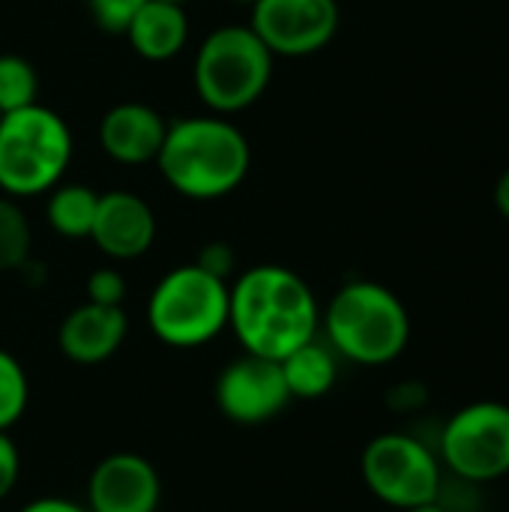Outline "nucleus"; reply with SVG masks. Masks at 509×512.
<instances>
[{
    "label": "nucleus",
    "mask_w": 509,
    "mask_h": 512,
    "mask_svg": "<svg viewBox=\"0 0 509 512\" xmlns=\"http://www.w3.org/2000/svg\"><path fill=\"white\" fill-rule=\"evenodd\" d=\"M339 21L336 0H255L249 27L273 57H309L336 39Z\"/></svg>",
    "instance_id": "9"
},
{
    "label": "nucleus",
    "mask_w": 509,
    "mask_h": 512,
    "mask_svg": "<svg viewBox=\"0 0 509 512\" xmlns=\"http://www.w3.org/2000/svg\"><path fill=\"white\" fill-rule=\"evenodd\" d=\"M429 402V390L420 381H399L387 390V405L396 414H414Z\"/></svg>",
    "instance_id": "24"
},
{
    "label": "nucleus",
    "mask_w": 509,
    "mask_h": 512,
    "mask_svg": "<svg viewBox=\"0 0 509 512\" xmlns=\"http://www.w3.org/2000/svg\"><path fill=\"white\" fill-rule=\"evenodd\" d=\"M438 459L465 486H489L509 474V405L480 399L441 429Z\"/></svg>",
    "instance_id": "8"
},
{
    "label": "nucleus",
    "mask_w": 509,
    "mask_h": 512,
    "mask_svg": "<svg viewBox=\"0 0 509 512\" xmlns=\"http://www.w3.org/2000/svg\"><path fill=\"white\" fill-rule=\"evenodd\" d=\"M126 333L129 318L123 306H99L84 300L60 321L57 348L69 363L99 366L123 348Z\"/></svg>",
    "instance_id": "13"
},
{
    "label": "nucleus",
    "mask_w": 509,
    "mask_h": 512,
    "mask_svg": "<svg viewBox=\"0 0 509 512\" xmlns=\"http://www.w3.org/2000/svg\"><path fill=\"white\" fill-rule=\"evenodd\" d=\"M87 240H93V246L111 261H135L156 240L153 207L135 192L111 189L99 195Z\"/></svg>",
    "instance_id": "12"
},
{
    "label": "nucleus",
    "mask_w": 509,
    "mask_h": 512,
    "mask_svg": "<svg viewBox=\"0 0 509 512\" xmlns=\"http://www.w3.org/2000/svg\"><path fill=\"white\" fill-rule=\"evenodd\" d=\"M231 3H240V6H252L255 0H231Z\"/></svg>",
    "instance_id": "29"
},
{
    "label": "nucleus",
    "mask_w": 509,
    "mask_h": 512,
    "mask_svg": "<svg viewBox=\"0 0 509 512\" xmlns=\"http://www.w3.org/2000/svg\"><path fill=\"white\" fill-rule=\"evenodd\" d=\"M165 132V117L144 102H120L99 120V144L105 156L120 165L156 162Z\"/></svg>",
    "instance_id": "14"
},
{
    "label": "nucleus",
    "mask_w": 509,
    "mask_h": 512,
    "mask_svg": "<svg viewBox=\"0 0 509 512\" xmlns=\"http://www.w3.org/2000/svg\"><path fill=\"white\" fill-rule=\"evenodd\" d=\"M36 93H39L36 69L18 54H0V114L33 105Z\"/></svg>",
    "instance_id": "19"
},
{
    "label": "nucleus",
    "mask_w": 509,
    "mask_h": 512,
    "mask_svg": "<svg viewBox=\"0 0 509 512\" xmlns=\"http://www.w3.org/2000/svg\"><path fill=\"white\" fill-rule=\"evenodd\" d=\"M144 6V0H87L90 18L96 21L99 30L123 36L126 27L132 24L135 12Z\"/></svg>",
    "instance_id": "21"
},
{
    "label": "nucleus",
    "mask_w": 509,
    "mask_h": 512,
    "mask_svg": "<svg viewBox=\"0 0 509 512\" xmlns=\"http://www.w3.org/2000/svg\"><path fill=\"white\" fill-rule=\"evenodd\" d=\"M96 204H99V192L84 186V183H66V186H54L45 204V219L48 225L66 237V240H87L90 228H93V216H96Z\"/></svg>",
    "instance_id": "17"
},
{
    "label": "nucleus",
    "mask_w": 509,
    "mask_h": 512,
    "mask_svg": "<svg viewBox=\"0 0 509 512\" xmlns=\"http://www.w3.org/2000/svg\"><path fill=\"white\" fill-rule=\"evenodd\" d=\"M279 366H282V378H285L291 399H300V402L324 399L339 381L336 351L318 342V336L300 345L297 351H291L285 360H279Z\"/></svg>",
    "instance_id": "16"
},
{
    "label": "nucleus",
    "mask_w": 509,
    "mask_h": 512,
    "mask_svg": "<svg viewBox=\"0 0 509 512\" xmlns=\"http://www.w3.org/2000/svg\"><path fill=\"white\" fill-rule=\"evenodd\" d=\"M147 324L168 348H201L228 330V282L210 276L195 261L168 270L150 300Z\"/></svg>",
    "instance_id": "6"
},
{
    "label": "nucleus",
    "mask_w": 509,
    "mask_h": 512,
    "mask_svg": "<svg viewBox=\"0 0 509 512\" xmlns=\"http://www.w3.org/2000/svg\"><path fill=\"white\" fill-rule=\"evenodd\" d=\"M33 231L15 198L0 195V273L21 270L30 261Z\"/></svg>",
    "instance_id": "18"
},
{
    "label": "nucleus",
    "mask_w": 509,
    "mask_h": 512,
    "mask_svg": "<svg viewBox=\"0 0 509 512\" xmlns=\"http://www.w3.org/2000/svg\"><path fill=\"white\" fill-rule=\"evenodd\" d=\"M360 474L381 504L399 512L438 501L444 486L441 459L426 441L408 432L375 435L363 447Z\"/></svg>",
    "instance_id": "7"
},
{
    "label": "nucleus",
    "mask_w": 509,
    "mask_h": 512,
    "mask_svg": "<svg viewBox=\"0 0 509 512\" xmlns=\"http://www.w3.org/2000/svg\"><path fill=\"white\" fill-rule=\"evenodd\" d=\"M72 162V132L66 120L33 102L0 117V192L33 198L51 192Z\"/></svg>",
    "instance_id": "4"
},
{
    "label": "nucleus",
    "mask_w": 509,
    "mask_h": 512,
    "mask_svg": "<svg viewBox=\"0 0 509 512\" xmlns=\"http://www.w3.org/2000/svg\"><path fill=\"white\" fill-rule=\"evenodd\" d=\"M123 36L129 39L138 57L150 63H165L183 51L189 39V18L180 3L144 0Z\"/></svg>",
    "instance_id": "15"
},
{
    "label": "nucleus",
    "mask_w": 509,
    "mask_h": 512,
    "mask_svg": "<svg viewBox=\"0 0 509 512\" xmlns=\"http://www.w3.org/2000/svg\"><path fill=\"white\" fill-rule=\"evenodd\" d=\"M402 512H450L441 501H432V504H420V507H411V510H402Z\"/></svg>",
    "instance_id": "28"
},
{
    "label": "nucleus",
    "mask_w": 509,
    "mask_h": 512,
    "mask_svg": "<svg viewBox=\"0 0 509 512\" xmlns=\"http://www.w3.org/2000/svg\"><path fill=\"white\" fill-rule=\"evenodd\" d=\"M0 117H3V114H0Z\"/></svg>",
    "instance_id": "31"
},
{
    "label": "nucleus",
    "mask_w": 509,
    "mask_h": 512,
    "mask_svg": "<svg viewBox=\"0 0 509 512\" xmlns=\"http://www.w3.org/2000/svg\"><path fill=\"white\" fill-rule=\"evenodd\" d=\"M195 90L219 117L255 105L273 78V54L252 27L225 24L204 36L195 54Z\"/></svg>",
    "instance_id": "5"
},
{
    "label": "nucleus",
    "mask_w": 509,
    "mask_h": 512,
    "mask_svg": "<svg viewBox=\"0 0 509 512\" xmlns=\"http://www.w3.org/2000/svg\"><path fill=\"white\" fill-rule=\"evenodd\" d=\"M228 327L246 354L285 360L321 327L315 291L282 264H255L228 285Z\"/></svg>",
    "instance_id": "1"
},
{
    "label": "nucleus",
    "mask_w": 509,
    "mask_h": 512,
    "mask_svg": "<svg viewBox=\"0 0 509 512\" xmlns=\"http://www.w3.org/2000/svg\"><path fill=\"white\" fill-rule=\"evenodd\" d=\"M162 504V480L141 453H111L99 459L87 477L90 512H156Z\"/></svg>",
    "instance_id": "11"
},
{
    "label": "nucleus",
    "mask_w": 509,
    "mask_h": 512,
    "mask_svg": "<svg viewBox=\"0 0 509 512\" xmlns=\"http://www.w3.org/2000/svg\"><path fill=\"white\" fill-rule=\"evenodd\" d=\"M156 165L177 195L216 201L246 180L252 147L243 129L219 114L177 117L168 123Z\"/></svg>",
    "instance_id": "2"
},
{
    "label": "nucleus",
    "mask_w": 509,
    "mask_h": 512,
    "mask_svg": "<svg viewBox=\"0 0 509 512\" xmlns=\"http://www.w3.org/2000/svg\"><path fill=\"white\" fill-rule=\"evenodd\" d=\"M18 512H90L84 504H75L69 498H57V495H45V498H33L27 501Z\"/></svg>",
    "instance_id": "26"
},
{
    "label": "nucleus",
    "mask_w": 509,
    "mask_h": 512,
    "mask_svg": "<svg viewBox=\"0 0 509 512\" xmlns=\"http://www.w3.org/2000/svg\"><path fill=\"white\" fill-rule=\"evenodd\" d=\"M165 3H180V6H186L189 0H165Z\"/></svg>",
    "instance_id": "30"
},
{
    "label": "nucleus",
    "mask_w": 509,
    "mask_h": 512,
    "mask_svg": "<svg viewBox=\"0 0 509 512\" xmlns=\"http://www.w3.org/2000/svg\"><path fill=\"white\" fill-rule=\"evenodd\" d=\"M21 477V453L9 432H0V501H6Z\"/></svg>",
    "instance_id": "25"
},
{
    "label": "nucleus",
    "mask_w": 509,
    "mask_h": 512,
    "mask_svg": "<svg viewBox=\"0 0 509 512\" xmlns=\"http://www.w3.org/2000/svg\"><path fill=\"white\" fill-rule=\"evenodd\" d=\"M195 264H198L201 270H207L210 276H216V279H225V282H228V276L234 273L237 258H234V249H231L225 240H213V243H207V246L198 252Z\"/></svg>",
    "instance_id": "23"
},
{
    "label": "nucleus",
    "mask_w": 509,
    "mask_h": 512,
    "mask_svg": "<svg viewBox=\"0 0 509 512\" xmlns=\"http://www.w3.org/2000/svg\"><path fill=\"white\" fill-rule=\"evenodd\" d=\"M216 405L237 426H261L285 411L291 393L279 360L246 354L231 360L216 378Z\"/></svg>",
    "instance_id": "10"
},
{
    "label": "nucleus",
    "mask_w": 509,
    "mask_h": 512,
    "mask_svg": "<svg viewBox=\"0 0 509 512\" xmlns=\"http://www.w3.org/2000/svg\"><path fill=\"white\" fill-rule=\"evenodd\" d=\"M327 345L357 366H390L411 342L405 303L381 282H345L321 315Z\"/></svg>",
    "instance_id": "3"
},
{
    "label": "nucleus",
    "mask_w": 509,
    "mask_h": 512,
    "mask_svg": "<svg viewBox=\"0 0 509 512\" xmlns=\"http://www.w3.org/2000/svg\"><path fill=\"white\" fill-rule=\"evenodd\" d=\"M126 279L117 267H99L87 276V303L99 306H123Z\"/></svg>",
    "instance_id": "22"
},
{
    "label": "nucleus",
    "mask_w": 509,
    "mask_h": 512,
    "mask_svg": "<svg viewBox=\"0 0 509 512\" xmlns=\"http://www.w3.org/2000/svg\"><path fill=\"white\" fill-rule=\"evenodd\" d=\"M495 207L501 210L504 219H509V168L498 177V183H495Z\"/></svg>",
    "instance_id": "27"
},
{
    "label": "nucleus",
    "mask_w": 509,
    "mask_h": 512,
    "mask_svg": "<svg viewBox=\"0 0 509 512\" xmlns=\"http://www.w3.org/2000/svg\"><path fill=\"white\" fill-rule=\"evenodd\" d=\"M30 405V381L18 357L0 348V432H9Z\"/></svg>",
    "instance_id": "20"
}]
</instances>
